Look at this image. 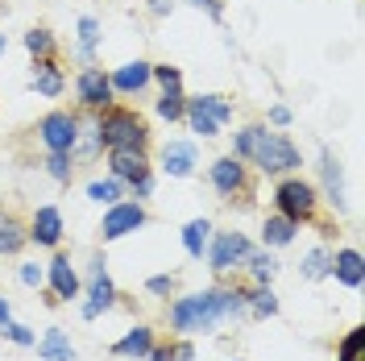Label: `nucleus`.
<instances>
[{
  "label": "nucleus",
  "mask_w": 365,
  "mask_h": 361,
  "mask_svg": "<svg viewBox=\"0 0 365 361\" xmlns=\"http://www.w3.org/2000/svg\"><path fill=\"white\" fill-rule=\"evenodd\" d=\"M250 320L245 307V287H228V283H212L204 291L175 295L166 303V324L175 337H200V332H216L225 324H241Z\"/></svg>",
  "instance_id": "obj_1"
},
{
  "label": "nucleus",
  "mask_w": 365,
  "mask_h": 361,
  "mask_svg": "<svg viewBox=\"0 0 365 361\" xmlns=\"http://www.w3.org/2000/svg\"><path fill=\"white\" fill-rule=\"evenodd\" d=\"M228 154L241 158L245 166H253L257 175L266 179H282V175H295L303 166V150L287 133L270 129L266 121H253V125H241L237 133L228 137Z\"/></svg>",
  "instance_id": "obj_2"
},
{
  "label": "nucleus",
  "mask_w": 365,
  "mask_h": 361,
  "mask_svg": "<svg viewBox=\"0 0 365 361\" xmlns=\"http://www.w3.org/2000/svg\"><path fill=\"white\" fill-rule=\"evenodd\" d=\"M96 129H100V141L104 150H150V121L129 108V104H113L104 113H96Z\"/></svg>",
  "instance_id": "obj_3"
},
{
  "label": "nucleus",
  "mask_w": 365,
  "mask_h": 361,
  "mask_svg": "<svg viewBox=\"0 0 365 361\" xmlns=\"http://www.w3.org/2000/svg\"><path fill=\"white\" fill-rule=\"evenodd\" d=\"M270 203L278 216H287V220H295V225H312L319 216V191L312 179H303V175H282V179L274 183L270 191Z\"/></svg>",
  "instance_id": "obj_4"
},
{
  "label": "nucleus",
  "mask_w": 365,
  "mask_h": 361,
  "mask_svg": "<svg viewBox=\"0 0 365 361\" xmlns=\"http://www.w3.org/2000/svg\"><path fill=\"white\" fill-rule=\"evenodd\" d=\"M79 316L83 320H100L104 312H113L120 291H116L113 274H108V258L104 253H91L88 262V274H83V295H79Z\"/></svg>",
  "instance_id": "obj_5"
},
{
  "label": "nucleus",
  "mask_w": 365,
  "mask_h": 361,
  "mask_svg": "<svg viewBox=\"0 0 365 361\" xmlns=\"http://www.w3.org/2000/svg\"><path fill=\"white\" fill-rule=\"evenodd\" d=\"M207 183H212V191L220 195L225 203H245L250 208L253 203V175L250 166L241 158H232V154H220V158L207 162Z\"/></svg>",
  "instance_id": "obj_6"
},
{
  "label": "nucleus",
  "mask_w": 365,
  "mask_h": 361,
  "mask_svg": "<svg viewBox=\"0 0 365 361\" xmlns=\"http://www.w3.org/2000/svg\"><path fill=\"white\" fill-rule=\"evenodd\" d=\"M182 121H187V129L195 137H220V129H225L228 121H232V100L228 96H216V91H204V96H187V113H182Z\"/></svg>",
  "instance_id": "obj_7"
},
{
  "label": "nucleus",
  "mask_w": 365,
  "mask_h": 361,
  "mask_svg": "<svg viewBox=\"0 0 365 361\" xmlns=\"http://www.w3.org/2000/svg\"><path fill=\"white\" fill-rule=\"evenodd\" d=\"M253 241L245 237V233H237V228H228V233H212V241H207V270L216 274V278H225V274L241 270L245 266V258H250Z\"/></svg>",
  "instance_id": "obj_8"
},
{
  "label": "nucleus",
  "mask_w": 365,
  "mask_h": 361,
  "mask_svg": "<svg viewBox=\"0 0 365 361\" xmlns=\"http://www.w3.org/2000/svg\"><path fill=\"white\" fill-rule=\"evenodd\" d=\"M150 225V212H145V203L141 200H116L104 208V220H100V241L104 245H113V241H125V237H133L137 228Z\"/></svg>",
  "instance_id": "obj_9"
},
{
  "label": "nucleus",
  "mask_w": 365,
  "mask_h": 361,
  "mask_svg": "<svg viewBox=\"0 0 365 361\" xmlns=\"http://www.w3.org/2000/svg\"><path fill=\"white\" fill-rule=\"evenodd\" d=\"M34 133H38L46 154H71V150H75V137H79V113H71V108H50V113L34 125Z\"/></svg>",
  "instance_id": "obj_10"
},
{
  "label": "nucleus",
  "mask_w": 365,
  "mask_h": 361,
  "mask_svg": "<svg viewBox=\"0 0 365 361\" xmlns=\"http://www.w3.org/2000/svg\"><path fill=\"white\" fill-rule=\"evenodd\" d=\"M75 104H79V113H104V108H113L116 104V91L108 83V71L104 67H79L75 75Z\"/></svg>",
  "instance_id": "obj_11"
},
{
  "label": "nucleus",
  "mask_w": 365,
  "mask_h": 361,
  "mask_svg": "<svg viewBox=\"0 0 365 361\" xmlns=\"http://www.w3.org/2000/svg\"><path fill=\"white\" fill-rule=\"evenodd\" d=\"M46 291L54 295L58 303H75L83 295V274L75 270L71 253H63V249H54L50 262H46Z\"/></svg>",
  "instance_id": "obj_12"
},
{
  "label": "nucleus",
  "mask_w": 365,
  "mask_h": 361,
  "mask_svg": "<svg viewBox=\"0 0 365 361\" xmlns=\"http://www.w3.org/2000/svg\"><path fill=\"white\" fill-rule=\"evenodd\" d=\"M316 191H319V203H328L336 216L349 212V200H344V166L328 146L319 150V187Z\"/></svg>",
  "instance_id": "obj_13"
},
{
  "label": "nucleus",
  "mask_w": 365,
  "mask_h": 361,
  "mask_svg": "<svg viewBox=\"0 0 365 361\" xmlns=\"http://www.w3.org/2000/svg\"><path fill=\"white\" fill-rule=\"evenodd\" d=\"M25 228H29V245L38 249H63V233H67V225H63V212L54 208V203H42V208H34V216L25 220Z\"/></svg>",
  "instance_id": "obj_14"
},
{
  "label": "nucleus",
  "mask_w": 365,
  "mask_h": 361,
  "mask_svg": "<svg viewBox=\"0 0 365 361\" xmlns=\"http://www.w3.org/2000/svg\"><path fill=\"white\" fill-rule=\"evenodd\" d=\"M195 166H200V146H195V141L175 137V141H166V146H162L158 171L166 175V179H191V175H195Z\"/></svg>",
  "instance_id": "obj_15"
},
{
  "label": "nucleus",
  "mask_w": 365,
  "mask_h": 361,
  "mask_svg": "<svg viewBox=\"0 0 365 361\" xmlns=\"http://www.w3.org/2000/svg\"><path fill=\"white\" fill-rule=\"evenodd\" d=\"M108 83H113V91L116 96H125V100L145 96V91L154 88V63L133 59V63H125V67H113L108 71Z\"/></svg>",
  "instance_id": "obj_16"
},
{
  "label": "nucleus",
  "mask_w": 365,
  "mask_h": 361,
  "mask_svg": "<svg viewBox=\"0 0 365 361\" xmlns=\"http://www.w3.org/2000/svg\"><path fill=\"white\" fill-rule=\"evenodd\" d=\"M108 158V175L125 183V191L133 187L137 179L154 175V162H150V150H104Z\"/></svg>",
  "instance_id": "obj_17"
},
{
  "label": "nucleus",
  "mask_w": 365,
  "mask_h": 361,
  "mask_svg": "<svg viewBox=\"0 0 365 361\" xmlns=\"http://www.w3.org/2000/svg\"><path fill=\"white\" fill-rule=\"evenodd\" d=\"M332 278L349 287V291H361L365 287V258L361 249L344 245V249H332Z\"/></svg>",
  "instance_id": "obj_18"
},
{
  "label": "nucleus",
  "mask_w": 365,
  "mask_h": 361,
  "mask_svg": "<svg viewBox=\"0 0 365 361\" xmlns=\"http://www.w3.org/2000/svg\"><path fill=\"white\" fill-rule=\"evenodd\" d=\"M154 345H158V332H154L150 324H137V328H129L120 340L108 345V353L120 357V361H145V353H150Z\"/></svg>",
  "instance_id": "obj_19"
},
{
  "label": "nucleus",
  "mask_w": 365,
  "mask_h": 361,
  "mask_svg": "<svg viewBox=\"0 0 365 361\" xmlns=\"http://www.w3.org/2000/svg\"><path fill=\"white\" fill-rule=\"evenodd\" d=\"M29 91H38L42 100H58L67 91V75L58 67V59H38L34 75H29Z\"/></svg>",
  "instance_id": "obj_20"
},
{
  "label": "nucleus",
  "mask_w": 365,
  "mask_h": 361,
  "mask_svg": "<svg viewBox=\"0 0 365 361\" xmlns=\"http://www.w3.org/2000/svg\"><path fill=\"white\" fill-rule=\"evenodd\" d=\"M29 245V228L13 208H0V258H17Z\"/></svg>",
  "instance_id": "obj_21"
},
{
  "label": "nucleus",
  "mask_w": 365,
  "mask_h": 361,
  "mask_svg": "<svg viewBox=\"0 0 365 361\" xmlns=\"http://www.w3.org/2000/svg\"><path fill=\"white\" fill-rule=\"evenodd\" d=\"M241 270L250 274V287H270L274 278H278V253H274V249L253 245Z\"/></svg>",
  "instance_id": "obj_22"
},
{
  "label": "nucleus",
  "mask_w": 365,
  "mask_h": 361,
  "mask_svg": "<svg viewBox=\"0 0 365 361\" xmlns=\"http://www.w3.org/2000/svg\"><path fill=\"white\" fill-rule=\"evenodd\" d=\"M299 228L295 220H287V216H278V212H270L266 220H262V249H287V245H295V237H299Z\"/></svg>",
  "instance_id": "obj_23"
},
{
  "label": "nucleus",
  "mask_w": 365,
  "mask_h": 361,
  "mask_svg": "<svg viewBox=\"0 0 365 361\" xmlns=\"http://www.w3.org/2000/svg\"><path fill=\"white\" fill-rule=\"evenodd\" d=\"M212 233H216V225H212L207 216H195V220H187V225H182V233H179V237H182V253H187L191 262H204Z\"/></svg>",
  "instance_id": "obj_24"
},
{
  "label": "nucleus",
  "mask_w": 365,
  "mask_h": 361,
  "mask_svg": "<svg viewBox=\"0 0 365 361\" xmlns=\"http://www.w3.org/2000/svg\"><path fill=\"white\" fill-rule=\"evenodd\" d=\"M100 17H91V13H83L79 21H75V59L83 63V67H91L96 63V46H100Z\"/></svg>",
  "instance_id": "obj_25"
},
{
  "label": "nucleus",
  "mask_w": 365,
  "mask_h": 361,
  "mask_svg": "<svg viewBox=\"0 0 365 361\" xmlns=\"http://www.w3.org/2000/svg\"><path fill=\"white\" fill-rule=\"evenodd\" d=\"M75 162H96L104 154V141H100V129H96V113H79V137H75Z\"/></svg>",
  "instance_id": "obj_26"
},
{
  "label": "nucleus",
  "mask_w": 365,
  "mask_h": 361,
  "mask_svg": "<svg viewBox=\"0 0 365 361\" xmlns=\"http://www.w3.org/2000/svg\"><path fill=\"white\" fill-rule=\"evenodd\" d=\"M34 349H38L42 361H79V353H75V345L63 328H46V337L34 340Z\"/></svg>",
  "instance_id": "obj_27"
},
{
  "label": "nucleus",
  "mask_w": 365,
  "mask_h": 361,
  "mask_svg": "<svg viewBox=\"0 0 365 361\" xmlns=\"http://www.w3.org/2000/svg\"><path fill=\"white\" fill-rule=\"evenodd\" d=\"M21 46H25V54H29L34 63H38V59H58V34H54V29H46V25L25 29Z\"/></svg>",
  "instance_id": "obj_28"
},
{
  "label": "nucleus",
  "mask_w": 365,
  "mask_h": 361,
  "mask_svg": "<svg viewBox=\"0 0 365 361\" xmlns=\"http://www.w3.org/2000/svg\"><path fill=\"white\" fill-rule=\"evenodd\" d=\"M245 307H250V320H274L282 312L274 287H250V283H245Z\"/></svg>",
  "instance_id": "obj_29"
},
{
  "label": "nucleus",
  "mask_w": 365,
  "mask_h": 361,
  "mask_svg": "<svg viewBox=\"0 0 365 361\" xmlns=\"http://www.w3.org/2000/svg\"><path fill=\"white\" fill-rule=\"evenodd\" d=\"M299 274H303L307 283H324V278H332V249L328 245L307 249L303 262H299Z\"/></svg>",
  "instance_id": "obj_30"
},
{
  "label": "nucleus",
  "mask_w": 365,
  "mask_h": 361,
  "mask_svg": "<svg viewBox=\"0 0 365 361\" xmlns=\"http://www.w3.org/2000/svg\"><path fill=\"white\" fill-rule=\"evenodd\" d=\"M154 113H158L166 125H179L182 113H187V91L182 88H162L158 100H154Z\"/></svg>",
  "instance_id": "obj_31"
},
{
  "label": "nucleus",
  "mask_w": 365,
  "mask_h": 361,
  "mask_svg": "<svg viewBox=\"0 0 365 361\" xmlns=\"http://www.w3.org/2000/svg\"><path fill=\"white\" fill-rule=\"evenodd\" d=\"M83 191H88V200L100 203V208H108V203H116V200H125V195H129V191H125V183L113 179V175H104V179H91Z\"/></svg>",
  "instance_id": "obj_32"
},
{
  "label": "nucleus",
  "mask_w": 365,
  "mask_h": 361,
  "mask_svg": "<svg viewBox=\"0 0 365 361\" xmlns=\"http://www.w3.org/2000/svg\"><path fill=\"white\" fill-rule=\"evenodd\" d=\"M75 154H46L42 158V171L50 175V179L58 183V187H71V179H75Z\"/></svg>",
  "instance_id": "obj_33"
},
{
  "label": "nucleus",
  "mask_w": 365,
  "mask_h": 361,
  "mask_svg": "<svg viewBox=\"0 0 365 361\" xmlns=\"http://www.w3.org/2000/svg\"><path fill=\"white\" fill-rule=\"evenodd\" d=\"M336 361H365V328H349L336 345Z\"/></svg>",
  "instance_id": "obj_34"
},
{
  "label": "nucleus",
  "mask_w": 365,
  "mask_h": 361,
  "mask_svg": "<svg viewBox=\"0 0 365 361\" xmlns=\"http://www.w3.org/2000/svg\"><path fill=\"white\" fill-rule=\"evenodd\" d=\"M145 291L154 295V299H175V295H179V274L175 270L150 274V278H145Z\"/></svg>",
  "instance_id": "obj_35"
},
{
  "label": "nucleus",
  "mask_w": 365,
  "mask_h": 361,
  "mask_svg": "<svg viewBox=\"0 0 365 361\" xmlns=\"http://www.w3.org/2000/svg\"><path fill=\"white\" fill-rule=\"evenodd\" d=\"M162 353H166V361H195V340L191 337H175L162 345Z\"/></svg>",
  "instance_id": "obj_36"
},
{
  "label": "nucleus",
  "mask_w": 365,
  "mask_h": 361,
  "mask_svg": "<svg viewBox=\"0 0 365 361\" xmlns=\"http://www.w3.org/2000/svg\"><path fill=\"white\" fill-rule=\"evenodd\" d=\"M0 332H4V340H13L17 349H34V340H38L34 337V328H25V324H17V320H9Z\"/></svg>",
  "instance_id": "obj_37"
},
{
  "label": "nucleus",
  "mask_w": 365,
  "mask_h": 361,
  "mask_svg": "<svg viewBox=\"0 0 365 361\" xmlns=\"http://www.w3.org/2000/svg\"><path fill=\"white\" fill-rule=\"evenodd\" d=\"M154 83L158 88H182V71L175 63H154Z\"/></svg>",
  "instance_id": "obj_38"
},
{
  "label": "nucleus",
  "mask_w": 365,
  "mask_h": 361,
  "mask_svg": "<svg viewBox=\"0 0 365 361\" xmlns=\"http://www.w3.org/2000/svg\"><path fill=\"white\" fill-rule=\"evenodd\" d=\"M17 278H21L25 287L42 291L46 287V266H38V262H21V266H17Z\"/></svg>",
  "instance_id": "obj_39"
},
{
  "label": "nucleus",
  "mask_w": 365,
  "mask_h": 361,
  "mask_svg": "<svg viewBox=\"0 0 365 361\" xmlns=\"http://www.w3.org/2000/svg\"><path fill=\"white\" fill-rule=\"evenodd\" d=\"M182 4H191V9H200V13H207V17H212L216 25L225 21V0H182Z\"/></svg>",
  "instance_id": "obj_40"
},
{
  "label": "nucleus",
  "mask_w": 365,
  "mask_h": 361,
  "mask_svg": "<svg viewBox=\"0 0 365 361\" xmlns=\"http://www.w3.org/2000/svg\"><path fill=\"white\" fill-rule=\"evenodd\" d=\"M291 121H295V113H291L287 104H270V116H266V125H270V129H287Z\"/></svg>",
  "instance_id": "obj_41"
},
{
  "label": "nucleus",
  "mask_w": 365,
  "mask_h": 361,
  "mask_svg": "<svg viewBox=\"0 0 365 361\" xmlns=\"http://www.w3.org/2000/svg\"><path fill=\"white\" fill-rule=\"evenodd\" d=\"M154 175H145V179H137L133 187H129V200H150V195H154Z\"/></svg>",
  "instance_id": "obj_42"
},
{
  "label": "nucleus",
  "mask_w": 365,
  "mask_h": 361,
  "mask_svg": "<svg viewBox=\"0 0 365 361\" xmlns=\"http://www.w3.org/2000/svg\"><path fill=\"white\" fill-rule=\"evenodd\" d=\"M145 9H150V17L166 21V17H170V9H175V0H145Z\"/></svg>",
  "instance_id": "obj_43"
},
{
  "label": "nucleus",
  "mask_w": 365,
  "mask_h": 361,
  "mask_svg": "<svg viewBox=\"0 0 365 361\" xmlns=\"http://www.w3.org/2000/svg\"><path fill=\"white\" fill-rule=\"evenodd\" d=\"M9 320H13V303H9V299H4V295H0V328H4V324H9Z\"/></svg>",
  "instance_id": "obj_44"
},
{
  "label": "nucleus",
  "mask_w": 365,
  "mask_h": 361,
  "mask_svg": "<svg viewBox=\"0 0 365 361\" xmlns=\"http://www.w3.org/2000/svg\"><path fill=\"white\" fill-rule=\"evenodd\" d=\"M4 54H9V38H4V34H0V59H4Z\"/></svg>",
  "instance_id": "obj_45"
},
{
  "label": "nucleus",
  "mask_w": 365,
  "mask_h": 361,
  "mask_svg": "<svg viewBox=\"0 0 365 361\" xmlns=\"http://www.w3.org/2000/svg\"><path fill=\"white\" fill-rule=\"evenodd\" d=\"M232 361H241V357H232Z\"/></svg>",
  "instance_id": "obj_46"
}]
</instances>
